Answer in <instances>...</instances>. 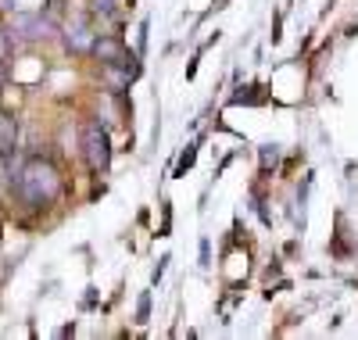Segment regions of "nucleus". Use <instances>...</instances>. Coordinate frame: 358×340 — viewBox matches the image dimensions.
Segmentation results:
<instances>
[{
	"label": "nucleus",
	"instance_id": "1",
	"mask_svg": "<svg viewBox=\"0 0 358 340\" xmlns=\"http://www.w3.org/2000/svg\"><path fill=\"white\" fill-rule=\"evenodd\" d=\"M15 190L29 208H47L62 194V172L47 158H29L15 176Z\"/></svg>",
	"mask_w": 358,
	"mask_h": 340
},
{
	"label": "nucleus",
	"instance_id": "2",
	"mask_svg": "<svg viewBox=\"0 0 358 340\" xmlns=\"http://www.w3.org/2000/svg\"><path fill=\"white\" fill-rule=\"evenodd\" d=\"M83 154H86V165L94 172H108L111 169V140H108V129H101V122H86Z\"/></svg>",
	"mask_w": 358,
	"mask_h": 340
},
{
	"label": "nucleus",
	"instance_id": "3",
	"mask_svg": "<svg viewBox=\"0 0 358 340\" xmlns=\"http://www.w3.org/2000/svg\"><path fill=\"white\" fill-rule=\"evenodd\" d=\"M90 50H94V57L101 61L104 69H126L129 76H136V72H140V65L133 61V54L126 50V43L118 40V36H97Z\"/></svg>",
	"mask_w": 358,
	"mask_h": 340
},
{
	"label": "nucleus",
	"instance_id": "4",
	"mask_svg": "<svg viewBox=\"0 0 358 340\" xmlns=\"http://www.w3.org/2000/svg\"><path fill=\"white\" fill-rule=\"evenodd\" d=\"M11 33L25 43H33V40H47L54 33V25L43 18V11H11Z\"/></svg>",
	"mask_w": 358,
	"mask_h": 340
},
{
	"label": "nucleus",
	"instance_id": "5",
	"mask_svg": "<svg viewBox=\"0 0 358 340\" xmlns=\"http://www.w3.org/2000/svg\"><path fill=\"white\" fill-rule=\"evenodd\" d=\"M18 147V118L0 111V154H15Z\"/></svg>",
	"mask_w": 358,
	"mask_h": 340
},
{
	"label": "nucleus",
	"instance_id": "6",
	"mask_svg": "<svg viewBox=\"0 0 358 340\" xmlns=\"http://www.w3.org/2000/svg\"><path fill=\"white\" fill-rule=\"evenodd\" d=\"M69 50H90L94 47V36H90V29L86 25H76V29H69Z\"/></svg>",
	"mask_w": 358,
	"mask_h": 340
},
{
	"label": "nucleus",
	"instance_id": "7",
	"mask_svg": "<svg viewBox=\"0 0 358 340\" xmlns=\"http://www.w3.org/2000/svg\"><path fill=\"white\" fill-rule=\"evenodd\" d=\"M90 11H94L97 18H118V4H115V0H90Z\"/></svg>",
	"mask_w": 358,
	"mask_h": 340
},
{
	"label": "nucleus",
	"instance_id": "8",
	"mask_svg": "<svg viewBox=\"0 0 358 340\" xmlns=\"http://www.w3.org/2000/svg\"><path fill=\"white\" fill-rule=\"evenodd\" d=\"M276 162H280V147H276V143H265V147H262V169H265V172L276 169Z\"/></svg>",
	"mask_w": 358,
	"mask_h": 340
},
{
	"label": "nucleus",
	"instance_id": "9",
	"mask_svg": "<svg viewBox=\"0 0 358 340\" xmlns=\"http://www.w3.org/2000/svg\"><path fill=\"white\" fill-rule=\"evenodd\" d=\"M147 316H151V294L140 297V308H136V323H147Z\"/></svg>",
	"mask_w": 358,
	"mask_h": 340
},
{
	"label": "nucleus",
	"instance_id": "10",
	"mask_svg": "<svg viewBox=\"0 0 358 340\" xmlns=\"http://www.w3.org/2000/svg\"><path fill=\"white\" fill-rule=\"evenodd\" d=\"M194 154H197V150H194V147H190V150H187V154H183V162H179V172H187V169H190V165H194Z\"/></svg>",
	"mask_w": 358,
	"mask_h": 340
},
{
	"label": "nucleus",
	"instance_id": "11",
	"mask_svg": "<svg viewBox=\"0 0 358 340\" xmlns=\"http://www.w3.org/2000/svg\"><path fill=\"white\" fill-rule=\"evenodd\" d=\"M18 8V0H0V11H15Z\"/></svg>",
	"mask_w": 358,
	"mask_h": 340
},
{
	"label": "nucleus",
	"instance_id": "12",
	"mask_svg": "<svg viewBox=\"0 0 358 340\" xmlns=\"http://www.w3.org/2000/svg\"><path fill=\"white\" fill-rule=\"evenodd\" d=\"M8 83V72H4V65H0V86H4Z\"/></svg>",
	"mask_w": 358,
	"mask_h": 340
}]
</instances>
